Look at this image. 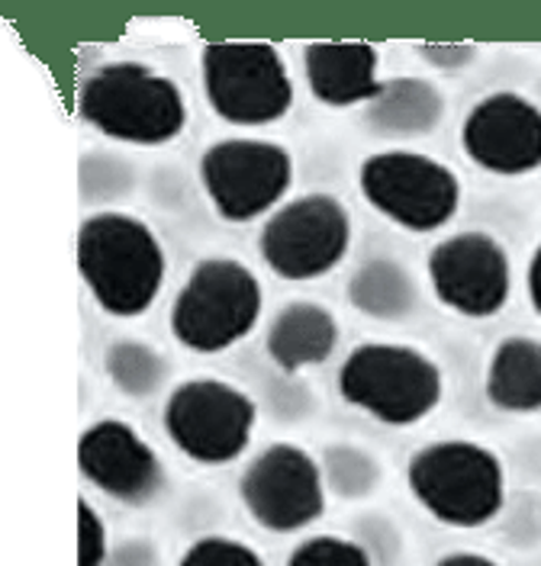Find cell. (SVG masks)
<instances>
[{
    "instance_id": "9",
    "label": "cell",
    "mask_w": 541,
    "mask_h": 566,
    "mask_svg": "<svg viewBox=\"0 0 541 566\" xmlns=\"http://www.w3.org/2000/svg\"><path fill=\"white\" fill-rule=\"evenodd\" d=\"M352 248V216L332 193H303L268 216L258 251L284 281H316L335 271Z\"/></svg>"
},
{
    "instance_id": "19",
    "label": "cell",
    "mask_w": 541,
    "mask_h": 566,
    "mask_svg": "<svg viewBox=\"0 0 541 566\" xmlns=\"http://www.w3.org/2000/svg\"><path fill=\"white\" fill-rule=\"evenodd\" d=\"M419 300L416 277L394 258H371L364 261L348 281V303L361 316L377 322H399L413 313Z\"/></svg>"
},
{
    "instance_id": "2",
    "label": "cell",
    "mask_w": 541,
    "mask_h": 566,
    "mask_svg": "<svg viewBox=\"0 0 541 566\" xmlns=\"http://www.w3.org/2000/svg\"><path fill=\"white\" fill-rule=\"evenodd\" d=\"M81 119L101 136L126 145H168L187 126L180 87L143 62H110L91 71L77 91Z\"/></svg>"
},
{
    "instance_id": "13",
    "label": "cell",
    "mask_w": 541,
    "mask_h": 566,
    "mask_svg": "<svg viewBox=\"0 0 541 566\" xmlns=\"http://www.w3.org/2000/svg\"><path fill=\"white\" fill-rule=\"evenodd\" d=\"M461 148L490 175L522 177L541 168V106L516 91L477 101L461 126Z\"/></svg>"
},
{
    "instance_id": "20",
    "label": "cell",
    "mask_w": 541,
    "mask_h": 566,
    "mask_svg": "<svg viewBox=\"0 0 541 566\" xmlns=\"http://www.w3.org/2000/svg\"><path fill=\"white\" fill-rule=\"evenodd\" d=\"M107 377L113 387L129 399H145L165 387L168 360L152 345L136 338H119L107 348Z\"/></svg>"
},
{
    "instance_id": "25",
    "label": "cell",
    "mask_w": 541,
    "mask_h": 566,
    "mask_svg": "<svg viewBox=\"0 0 541 566\" xmlns=\"http://www.w3.org/2000/svg\"><path fill=\"white\" fill-rule=\"evenodd\" d=\"M419 55L435 69H465L477 59V49L474 45H451V42L448 45L426 42V45H419Z\"/></svg>"
},
{
    "instance_id": "23",
    "label": "cell",
    "mask_w": 541,
    "mask_h": 566,
    "mask_svg": "<svg viewBox=\"0 0 541 566\" xmlns=\"http://www.w3.org/2000/svg\"><path fill=\"white\" fill-rule=\"evenodd\" d=\"M178 566H268L264 557L236 541V537H222V534H210V537H200L194 541L184 557H180Z\"/></svg>"
},
{
    "instance_id": "1",
    "label": "cell",
    "mask_w": 541,
    "mask_h": 566,
    "mask_svg": "<svg viewBox=\"0 0 541 566\" xmlns=\"http://www.w3.org/2000/svg\"><path fill=\"white\" fill-rule=\"evenodd\" d=\"M77 271L107 316L136 318L158 300L168 258L139 216L101 210L77 229Z\"/></svg>"
},
{
    "instance_id": "15",
    "label": "cell",
    "mask_w": 541,
    "mask_h": 566,
    "mask_svg": "<svg viewBox=\"0 0 541 566\" xmlns=\"http://www.w3.org/2000/svg\"><path fill=\"white\" fill-rule=\"evenodd\" d=\"M381 52L371 42H310L303 71L310 94L332 109L371 104L381 91Z\"/></svg>"
},
{
    "instance_id": "18",
    "label": "cell",
    "mask_w": 541,
    "mask_h": 566,
    "mask_svg": "<svg viewBox=\"0 0 541 566\" xmlns=\"http://www.w3.org/2000/svg\"><path fill=\"white\" fill-rule=\"evenodd\" d=\"M487 399L516 416L541 409V342L512 335L503 338L487 364Z\"/></svg>"
},
{
    "instance_id": "17",
    "label": "cell",
    "mask_w": 541,
    "mask_h": 566,
    "mask_svg": "<svg viewBox=\"0 0 541 566\" xmlns=\"http://www.w3.org/2000/svg\"><path fill=\"white\" fill-rule=\"evenodd\" d=\"M364 119L374 136L399 142L423 139L445 119V97L433 81L391 77L364 106Z\"/></svg>"
},
{
    "instance_id": "8",
    "label": "cell",
    "mask_w": 541,
    "mask_h": 566,
    "mask_svg": "<svg viewBox=\"0 0 541 566\" xmlns=\"http://www.w3.org/2000/svg\"><path fill=\"white\" fill-rule=\"evenodd\" d=\"M364 200L394 226L426 235L445 229L461 207V180L429 155L391 148L371 155L358 171Z\"/></svg>"
},
{
    "instance_id": "22",
    "label": "cell",
    "mask_w": 541,
    "mask_h": 566,
    "mask_svg": "<svg viewBox=\"0 0 541 566\" xmlns=\"http://www.w3.org/2000/svg\"><path fill=\"white\" fill-rule=\"evenodd\" d=\"M288 566H374L367 551L339 534H313L290 551Z\"/></svg>"
},
{
    "instance_id": "11",
    "label": "cell",
    "mask_w": 541,
    "mask_h": 566,
    "mask_svg": "<svg viewBox=\"0 0 541 566\" xmlns=\"http://www.w3.org/2000/svg\"><path fill=\"white\" fill-rule=\"evenodd\" d=\"M239 499L258 528L274 534L310 528L325 512L323 467L296 444H271L246 467Z\"/></svg>"
},
{
    "instance_id": "10",
    "label": "cell",
    "mask_w": 541,
    "mask_h": 566,
    "mask_svg": "<svg viewBox=\"0 0 541 566\" xmlns=\"http://www.w3.org/2000/svg\"><path fill=\"white\" fill-rule=\"evenodd\" d=\"M200 184L219 219L252 222L284 203L293 184V158L281 142L219 139L200 158Z\"/></svg>"
},
{
    "instance_id": "6",
    "label": "cell",
    "mask_w": 541,
    "mask_h": 566,
    "mask_svg": "<svg viewBox=\"0 0 541 566\" xmlns=\"http://www.w3.org/2000/svg\"><path fill=\"white\" fill-rule=\"evenodd\" d=\"M200 74L207 104L229 126H271L293 106L288 62L271 42H210Z\"/></svg>"
},
{
    "instance_id": "4",
    "label": "cell",
    "mask_w": 541,
    "mask_h": 566,
    "mask_svg": "<svg viewBox=\"0 0 541 566\" xmlns=\"http://www.w3.org/2000/svg\"><path fill=\"white\" fill-rule=\"evenodd\" d=\"M264 293L249 264L204 258L194 264L171 306V335L187 352L219 354L246 342L261 318Z\"/></svg>"
},
{
    "instance_id": "12",
    "label": "cell",
    "mask_w": 541,
    "mask_h": 566,
    "mask_svg": "<svg viewBox=\"0 0 541 566\" xmlns=\"http://www.w3.org/2000/svg\"><path fill=\"white\" fill-rule=\"evenodd\" d=\"M426 271L438 303L458 316L490 318L509 303V254L490 232H458L441 239L429 251Z\"/></svg>"
},
{
    "instance_id": "16",
    "label": "cell",
    "mask_w": 541,
    "mask_h": 566,
    "mask_svg": "<svg viewBox=\"0 0 541 566\" xmlns=\"http://www.w3.org/2000/svg\"><path fill=\"white\" fill-rule=\"evenodd\" d=\"M339 345V322L313 300L288 303L268 328L264 348L284 374H303L325 364Z\"/></svg>"
},
{
    "instance_id": "24",
    "label": "cell",
    "mask_w": 541,
    "mask_h": 566,
    "mask_svg": "<svg viewBox=\"0 0 541 566\" xmlns=\"http://www.w3.org/2000/svg\"><path fill=\"white\" fill-rule=\"evenodd\" d=\"M110 531L91 499L77 502V566H107Z\"/></svg>"
},
{
    "instance_id": "27",
    "label": "cell",
    "mask_w": 541,
    "mask_h": 566,
    "mask_svg": "<svg viewBox=\"0 0 541 566\" xmlns=\"http://www.w3.org/2000/svg\"><path fill=\"white\" fill-rule=\"evenodd\" d=\"M526 290H529V303H532L535 316L541 318V242L532 251V261H529V271H526Z\"/></svg>"
},
{
    "instance_id": "26",
    "label": "cell",
    "mask_w": 541,
    "mask_h": 566,
    "mask_svg": "<svg viewBox=\"0 0 541 566\" xmlns=\"http://www.w3.org/2000/svg\"><path fill=\"white\" fill-rule=\"evenodd\" d=\"M107 566H158V554L148 541L136 537V541L123 544L119 551H110Z\"/></svg>"
},
{
    "instance_id": "7",
    "label": "cell",
    "mask_w": 541,
    "mask_h": 566,
    "mask_svg": "<svg viewBox=\"0 0 541 566\" xmlns=\"http://www.w3.org/2000/svg\"><path fill=\"white\" fill-rule=\"evenodd\" d=\"M162 422L184 458L200 467H226L249 451L258 409L242 387L194 377L168 392Z\"/></svg>"
},
{
    "instance_id": "5",
    "label": "cell",
    "mask_w": 541,
    "mask_h": 566,
    "mask_svg": "<svg viewBox=\"0 0 541 566\" xmlns=\"http://www.w3.org/2000/svg\"><path fill=\"white\" fill-rule=\"evenodd\" d=\"M339 392L348 406L394 428L423 422L441 402L445 380L433 357L409 345H358L339 370Z\"/></svg>"
},
{
    "instance_id": "28",
    "label": "cell",
    "mask_w": 541,
    "mask_h": 566,
    "mask_svg": "<svg viewBox=\"0 0 541 566\" xmlns=\"http://www.w3.org/2000/svg\"><path fill=\"white\" fill-rule=\"evenodd\" d=\"M435 566H500L493 557L487 554H474V551H458V554H448L441 557Z\"/></svg>"
},
{
    "instance_id": "14",
    "label": "cell",
    "mask_w": 541,
    "mask_h": 566,
    "mask_svg": "<svg viewBox=\"0 0 541 566\" xmlns=\"http://www.w3.org/2000/svg\"><path fill=\"white\" fill-rule=\"evenodd\" d=\"M81 476L123 505H145L165 490V467L155 448L129 422L101 419L77 444Z\"/></svg>"
},
{
    "instance_id": "3",
    "label": "cell",
    "mask_w": 541,
    "mask_h": 566,
    "mask_svg": "<svg viewBox=\"0 0 541 566\" xmlns=\"http://www.w3.org/2000/svg\"><path fill=\"white\" fill-rule=\"evenodd\" d=\"M406 480L413 499L448 528H483L506 505L503 460L465 438L435 441L416 451Z\"/></svg>"
},
{
    "instance_id": "21",
    "label": "cell",
    "mask_w": 541,
    "mask_h": 566,
    "mask_svg": "<svg viewBox=\"0 0 541 566\" xmlns=\"http://www.w3.org/2000/svg\"><path fill=\"white\" fill-rule=\"evenodd\" d=\"M325 490H332L342 499H364L377 490L381 483V467L367 451L352 444H335L325 451Z\"/></svg>"
}]
</instances>
